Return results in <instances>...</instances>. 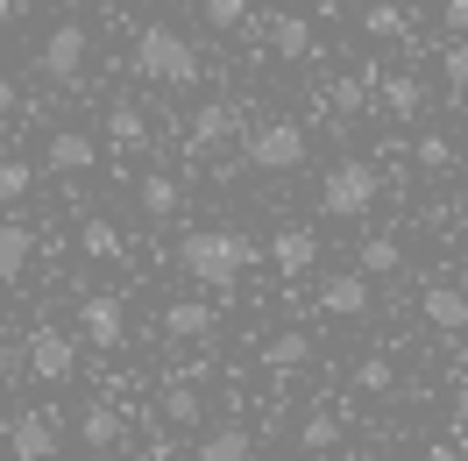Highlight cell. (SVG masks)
<instances>
[{"mask_svg":"<svg viewBox=\"0 0 468 461\" xmlns=\"http://www.w3.org/2000/svg\"><path fill=\"white\" fill-rule=\"evenodd\" d=\"M256 263V241L241 228H192L177 241V270L192 277V284H241V270Z\"/></svg>","mask_w":468,"mask_h":461,"instance_id":"obj_1","label":"cell"},{"mask_svg":"<svg viewBox=\"0 0 468 461\" xmlns=\"http://www.w3.org/2000/svg\"><path fill=\"white\" fill-rule=\"evenodd\" d=\"M135 71H143L149 86H192V79H199V50H192L177 29L149 22V29L135 36Z\"/></svg>","mask_w":468,"mask_h":461,"instance_id":"obj_2","label":"cell"},{"mask_svg":"<svg viewBox=\"0 0 468 461\" xmlns=\"http://www.w3.org/2000/svg\"><path fill=\"white\" fill-rule=\"evenodd\" d=\"M383 199V171L377 164H362V156H341L320 185V206L326 220H369V206Z\"/></svg>","mask_w":468,"mask_h":461,"instance_id":"obj_3","label":"cell"},{"mask_svg":"<svg viewBox=\"0 0 468 461\" xmlns=\"http://www.w3.org/2000/svg\"><path fill=\"white\" fill-rule=\"evenodd\" d=\"M241 164L249 171H298L305 164V128L298 121H263L241 135Z\"/></svg>","mask_w":468,"mask_h":461,"instance_id":"obj_4","label":"cell"},{"mask_svg":"<svg viewBox=\"0 0 468 461\" xmlns=\"http://www.w3.org/2000/svg\"><path fill=\"white\" fill-rule=\"evenodd\" d=\"M22 362H29L36 383H71V376H79V341H71L64 327H36L29 348H22Z\"/></svg>","mask_w":468,"mask_h":461,"instance_id":"obj_5","label":"cell"},{"mask_svg":"<svg viewBox=\"0 0 468 461\" xmlns=\"http://www.w3.org/2000/svg\"><path fill=\"white\" fill-rule=\"evenodd\" d=\"M241 135V107L234 100H206L199 114H192V135H185V156H213L220 143Z\"/></svg>","mask_w":468,"mask_h":461,"instance_id":"obj_6","label":"cell"},{"mask_svg":"<svg viewBox=\"0 0 468 461\" xmlns=\"http://www.w3.org/2000/svg\"><path fill=\"white\" fill-rule=\"evenodd\" d=\"M43 79H58V86H71V79H79V71H86V29H79V22H58V29L43 36Z\"/></svg>","mask_w":468,"mask_h":461,"instance_id":"obj_7","label":"cell"},{"mask_svg":"<svg viewBox=\"0 0 468 461\" xmlns=\"http://www.w3.org/2000/svg\"><path fill=\"white\" fill-rule=\"evenodd\" d=\"M7 447H15V461H50L58 455V419H50V412H15V419H7Z\"/></svg>","mask_w":468,"mask_h":461,"instance_id":"obj_8","label":"cell"},{"mask_svg":"<svg viewBox=\"0 0 468 461\" xmlns=\"http://www.w3.org/2000/svg\"><path fill=\"white\" fill-rule=\"evenodd\" d=\"M79 334H86L92 348H121V341H128V313H121V298H107V291L86 298V306H79Z\"/></svg>","mask_w":468,"mask_h":461,"instance_id":"obj_9","label":"cell"},{"mask_svg":"<svg viewBox=\"0 0 468 461\" xmlns=\"http://www.w3.org/2000/svg\"><path fill=\"white\" fill-rule=\"evenodd\" d=\"M419 313H426V327H440V334H468V291L440 277V284H426Z\"/></svg>","mask_w":468,"mask_h":461,"instance_id":"obj_10","label":"cell"},{"mask_svg":"<svg viewBox=\"0 0 468 461\" xmlns=\"http://www.w3.org/2000/svg\"><path fill=\"white\" fill-rule=\"evenodd\" d=\"M270 263H277L284 277H313V263H320V234H313V228H277Z\"/></svg>","mask_w":468,"mask_h":461,"instance_id":"obj_11","label":"cell"},{"mask_svg":"<svg viewBox=\"0 0 468 461\" xmlns=\"http://www.w3.org/2000/svg\"><path fill=\"white\" fill-rule=\"evenodd\" d=\"M43 164H50V171H64V177H79V171H92V164H100V143H92V135H79V128H58V135L43 143Z\"/></svg>","mask_w":468,"mask_h":461,"instance_id":"obj_12","label":"cell"},{"mask_svg":"<svg viewBox=\"0 0 468 461\" xmlns=\"http://www.w3.org/2000/svg\"><path fill=\"white\" fill-rule=\"evenodd\" d=\"M320 313H334V319H362V313H369V277H362V270L326 277V284H320Z\"/></svg>","mask_w":468,"mask_h":461,"instance_id":"obj_13","label":"cell"},{"mask_svg":"<svg viewBox=\"0 0 468 461\" xmlns=\"http://www.w3.org/2000/svg\"><path fill=\"white\" fill-rule=\"evenodd\" d=\"M29 263H36L29 220H7V228H0V277H7V284H22V277H29Z\"/></svg>","mask_w":468,"mask_h":461,"instance_id":"obj_14","label":"cell"},{"mask_svg":"<svg viewBox=\"0 0 468 461\" xmlns=\"http://www.w3.org/2000/svg\"><path fill=\"white\" fill-rule=\"evenodd\" d=\"M213 327H220V313H213V306H199V298H185V306H171V313H164V334H177V341H206Z\"/></svg>","mask_w":468,"mask_h":461,"instance_id":"obj_15","label":"cell"},{"mask_svg":"<svg viewBox=\"0 0 468 461\" xmlns=\"http://www.w3.org/2000/svg\"><path fill=\"white\" fill-rule=\"evenodd\" d=\"M79 440H86V447H121V412L107 398H92L86 412H79Z\"/></svg>","mask_w":468,"mask_h":461,"instance_id":"obj_16","label":"cell"},{"mask_svg":"<svg viewBox=\"0 0 468 461\" xmlns=\"http://www.w3.org/2000/svg\"><path fill=\"white\" fill-rule=\"evenodd\" d=\"M192 461H256V440H249L241 426H213L199 440V455H192Z\"/></svg>","mask_w":468,"mask_h":461,"instance_id":"obj_17","label":"cell"},{"mask_svg":"<svg viewBox=\"0 0 468 461\" xmlns=\"http://www.w3.org/2000/svg\"><path fill=\"white\" fill-rule=\"evenodd\" d=\"M355 270H362V277H398V270H405L398 234H369V241H362V256H355Z\"/></svg>","mask_w":468,"mask_h":461,"instance_id":"obj_18","label":"cell"},{"mask_svg":"<svg viewBox=\"0 0 468 461\" xmlns=\"http://www.w3.org/2000/svg\"><path fill=\"white\" fill-rule=\"evenodd\" d=\"M107 135H114L121 149H149V121H143V107H135V100H114V107H107Z\"/></svg>","mask_w":468,"mask_h":461,"instance_id":"obj_19","label":"cell"},{"mask_svg":"<svg viewBox=\"0 0 468 461\" xmlns=\"http://www.w3.org/2000/svg\"><path fill=\"white\" fill-rule=\"evenodd\" d=\"M383 107H390L398 121L426 114V79H411V71H398V79H383Z\"/></svg>","mask_w":468,"mask_h":461,"instance_id":"obj_20","label":"cell"},{"mask_svg":"<svg viewBox=\"0 0 468 461\" xmlns=\"http://www.w3.org/2000/svg\"><path fill=\"white\" fill-rule=\"evenodd\" d=\"M270 43H277V58H313V22L277 15V22H270Z\"/></svg>","mask_w":468,"mask_h":461,"instance_id":"obj_21","label":"cell"},{"mask_svg":"<svg viewBox=\"0 0 468 461\" xmlns=\"http://www.w3.org/2000/svg\"><path fill=\"white\" fill-rule=\"evenodd\" d=\"M298 447H305V455H334V447H341V419H334V412H313V419L298 426Z\"/></svg>","mask_w":468,"mask_h":461,"instance_id":"obj_22","label":"cell"},{"mask_svg":"<svg viewBox=\"0 0 468 461\" xmlns=\"http://www.w3.org/2000/svg\"><path fill=\"white\" fill-rule=\"evenodd\" d=\"M143 213H149V220H171V213H177V177H164V171L143 177Z\"/></svg>","mask_w":468,"mask_h":461,"instance_id":"obj_23","label":"cell"},{"mask_svg":"<svg viewBox=\"0 0 468 461\" xmlns=\"http://www.w3.org/2000/svg\"><path fill=\"white\" fill-rule=\"evenodd\" d=\"M164 419H171V426H199L206 419L199 391H192V383H171V391H164Z\"/></svg>","mask_w":468,"mask_h":461,"instance_id":"obj_24","label":"cell"},{"mask_svg":"<svg viewBox=\"0 0 468 461\" xmlns=\"http://www.w3.org/2000/svg\"><path fill=\"white\" fill-rule=\"evenodd\" d=\"M29 185H36V164H22V156H7V164H0V199H7V213L29 199Z\"/></svg>","mask_w":468,"mask_h":461,"instance_id":"obj_25","label":"cell"},{"mask_svg":"<svg viewBox=\"0 0 468 461\" xmlns=\"http://www.w3.org/2000/svg\"><path fill=\"white\" fill-rule=\"evenodd\" d=\"M390 383H398V370H390L383 355H369V362H355V391H362V398H390Z\"/></svg>","mask_w":468,"mask_h":461,"instance_id":"obj_26","label":"cell"},{"mask_svg":"<svg viewBox=\"0 0 468 461\" xmlns=\"http://www.w3.org/2000/svg\"><path fill=\"white\" fill-rule=\"evenodd\" d=\"M305 355H313L305 334H277V341H263V362H270V370H298Z\"/></svg>","mask_w":468,"mask_h":461,"instance_id":"obj_27","label":"cell"},{"mask_svg":"<svg viewBox=\"0 0 468 461\" xmlns=\"http://www.w3.org/2000/svg\"><path fill=\"white\" fill-rule=\"evenodd\" d=\"M79 241H86V256H100V263L121 256V234L107 228V220H86V234H79Z\"/></svg>","mask_w":468,"mask_h":461,"instance_id":"obj_28","label":"cell"},{"mask_svg":"<svg viewBox=\"0 0 468 461\" xmlns=\"http://www.w3.org/2000/svg\"><path fill=\"white\" fill-rule=\"evenodd\" d=\"M362 29H369V36H405V15H398L390 0H377V7L362 15Z\"/></svg>","mask_w":468,"mask_h":461,"instance_id":"obj_29","label":"cell"},{"mask_svg":"<svg viewBox=\"0 0 468 461\" xmlns=\"http://www.w3.org/2000/svg\"><path fill=\"white\" fill-rule=\"evenodd\" d=\"M206 22L213 29H241L249 22V0H206Z\"/></svg>","mask_w":468,"mask_h":461,"instance_id":"obj_30","label":"cell"},{"mask_svg":"<svg viewBox=\"0 0 468 461\" xmlns=\"http://www.w3.org/2000/svg\"><path fill=\"white\" fill-rule=\"evenodd\" d=\"M419 164H426V171H447V164H454V143H447V135H419Z\"/></svg>","mask_w":468,"mask_h":461,"instance_id":"obj_31","label":"cell"},{"mask_svg":"<svg viewBox=\"0 0 468 461\" xmlns=\"http://www.w3.org/2000/svg\"><path fill=\"white\" fill-rule=\"evenodd\" d=\"M440 22H447L454 36H468V0H447V7H440Z\"/></svg>","mask_w":468,"mask_h":461,"instance_id":"obj_32","label":"cell"},{"mask_svg":"<svg viewBox=\"0 0 468 461\" xmlns=\"http://www.w3.org/2000/svg\"><path fill=\"white\" fill-rule=\"evenodd\" d=\"M447 86H468V50H447Z\"/></svg>","mask_w":468,"mask_h":461,"instance_id":"obj_33","label":"cell"},{"mask_svg":"<svg viewBox=\"0 0 468 461\" xmlns=\"http://www.w3.org/2000/svg\"><path fill=\"white\" fill-rule=\"evenodd\" d=\"M419 461H468V455H462V447H426Z\"/></svg>","mask_w":468,"mask_h":461,"instance_id":"obj_34","label":"cell"},{"mask_svg":"<svg viewBox=\"0 0 468 461\" xmlns=\"http://www.w3.org/2000/svg\"><path fill=\"white\" fill-rule=\"evenodd\" d=\"M454 419L468 426V376H462V391H454Z\"/></svg>","mask_w":468,"mask_h":461,"instance_id":"obj_35","label":"cell"},{"mask_svg":"<svg viewBox=\"0 0 468 461\" xmlns=\"http://www.w3.org/2000/svg\"><path fill=\"white\" fill-rule=\"evenodd\" d=\"M305 7H320V15H334V7H341V0H305Z\"/></svg>","mask_w":468,"mask_h":461,"instance_id":"obj_36","label":"cell"}]
</instances>
